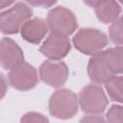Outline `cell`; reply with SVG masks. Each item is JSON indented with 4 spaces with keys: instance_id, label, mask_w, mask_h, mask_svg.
Masks as SVG:
<instances>
[{
    "instance_id": "cell-6",
    "label": "cell",
    "mask_w": 123,
    "mask_h": 123,
    "mask_svg": "<svg viewBox=\"0 0 123 123\" xmlns=\"http://www.w3.org/2000/svg\"><path fill=\"white\" fill-rule=\"evenodd\" d=\"M37 69L25 62L12 68L9 72L11 86L18 90L25 91L34 88L37 84Z\"/></svg>"
},
{
    "instance_id": "cell-1",
    "label": "cell",
    "mask_w": 123,
    "mask_h": 123,
    "mask_svg": "<svg viewBox=\"0 0 123 123\" xmlns=\"http://www.w3.org/2000/svg\"><path fill=\"white\" fill-rule=\"evenodd\" d=\"M48 108L52 116L59 119H69L79 111V99L73 91L61 88L51 95Z\"/></svg>"
},
{
    "instance_id": "cell-17",
    "label": "cell",
    "mask_w": 123,
    "mask_h": 123,
    "mask_svg": "<svg viewBox=\"0 0 123 123\" xmlns=\"http://www.w3.org/2000/svg\"><path fill=\"white\" fill-rule=\"evenodd\" d=\"M48 118L41 113L31 111L27 112L21 118V122H48Z\"/></svg>"
},
{
    "instance_id": "cell-15",
    "label": "cell",
    "mask_w": 123,
    "mask_h": 123,
    "mask_svg": "<svg viewBox=\"0 0 123 123\" xmlns=\"http://www.w3.org/2000/svg\"><path fill=\"white\" fill-rule=\"evenodd\" d=\"M109 36L116 45H123V15L115 19L109 29Z\"/></svg>"
},
{
    "instance_id": "cell-4",
    "label": "cell",
    "mask_w": 123,
    "mask_h": 123,
    "mask_svg": "<svg viewBox=\"0 0 123 123\" xmlns=\"http://www.w3.org/2000/svg\"><path fill=\"white\" fill-rule=\"evenodd\" d=\"M46 23L51 34L65 37L73 34L78 26L75 14L70 10L62 6L49 11Z\"/></svg>"
},
{
    "instance_id": "cell-12",
    "label": "cell",
    "mask_w": 123,
    "mask_h": 123,
    "mask_svg": "<svg viewBox=\"0 0 123 123\" xmlns=\"http://www.w3.org/2000/svg\"><path fill=\"white\" fill-rule=\"evenodd\" d=\"M93 7L96 17L103 24L112 23L121 12V7L115 0H98Z\"/></svg>"
},
{
    "instance_id": "cell-23",
    "label": "cell",
    "mask_w": 123,
    "mask_h": 123,
    "mask_svg": "<svg viewBox=\"0 0 123 123\" xmlns=\"http://www.w3.org/2000/svg\"><path fill=\"white\" fill-rule=\"evenodd\" d=\"M118 1H119V2L121 3V4H123V0H118Z\"/></svg>"
},
{
    "instance_id": "cell-22",
    "label": "cell",
    "mask_w": 123,
    "mask_h": 123,
    "mask_svg": "<svg viewBox=\"0 0 123 123\" xmlns=\"http://www.w3.org/2000/svg\"><path fill=\"white\" fill-rule=\"evenodd\" d=\"M86 120H89V121H103V119L101 117H97V118H94V117H90V118H83L81 121H86Z\"/></svg>"
},
{
    "instance_id": "cell-7",
    "label": "cell",
    "mask_w": 123,
    "mask_h": 123,
    "mask_svg": "<svg viewBox=\"0 0 123 123\" xmlns=\"http://www.w3.org/2000/svg\"><path fill=\"white\" fill-rule=\"evenodd\" d=\"M69 75L66 64L62 62H55L46 61L39 67V77L46 85L59 87L65 84Z\"/></svg>"
},
{
    "instance_id": "cell-21",
    "label": "cell",
    "mask_w": 123,
    "mask_h": 123,
    "mask_svg": "<svg viewBox=\"0 0 123 123\" xmlns=\"http://www.w3.org/2000/svg\"><path fill=\"white\" fill-rule=\"evenodd\" d=\"M87 6H89V7H93L94 5H95V3L98 1V0H83Z\"/></svg>"
},
{
    "instance_id": "cell-5",
    "label": "cell",
    "mask_w": 123,
    "mask_h": 123,
    "mask_svg": "<svg viewBox=\"0 0 123 123\" xmlns=\"http://www.w3.org/2000/svg\"><path fill=\"white\" fill-rule=\"evenodd\" d=\"M78 99L82 111L89 115L102 114L109 104L103 88L98 85H87L83 87Z\"/></svg>"
},
{
    "instance_id": "cell-20",
    "label": "cell",
    "mask_w": 123,
    "mask_h": 123,
    "mask_svg": "<svg viewBox=\"0 0 123 123\" xmlns=\"http://www.w3.org/2000/svg\"><path fill=\"white\" fill-rule=\"evenodd\" d=\"M1 79H2V85H3V88H2V94H1V98H3V97H4V95H5V92H6V89L4 88V86H5V77H4V75H3V74H1Z\"/></svg>"
},
{
    "instance_id": "cell-10",
    "label": "cell",
    "mask_w": 123,
    "mask_h": 123,
    "mask_svg": "<svg viewBox=\"0 0 123 123\" xmlns=\"http://www.w3.org/2000/svg\"><path fill=\"white\" fill-rule=\"evenodd\" d=\"M0 62L2 67L6 70H11L24 62L22 49L12 38H2L0 46Z\"/></svg>"
},
{
    "instance_id": "cell-11",
    "label": "cell",
    "mask_w": 123,
    "mask_h": 123,
    "mask_svg": "<svg viewBox=\"0 0 123 123\" xmlns=\"http://www.w3.org/2000/svg\"><path fill=\"white\" fill-rule=\"evenodd\" d=\"M48 32L47 23L41 18L35 17L32 19L27 20L24 25L22 26L20 33L22 37L33 44L39 43Z\"/></svg>"
},
{
    "instance_id": "cell-9",
    "label": "cell",
    "mask_w": 123,
    "mask_h": 123,
    "mask_svg": "<svg viewBox=\"0 0 123 123\" xmlns=\"http://www.w3.org/2000/svg\"><path fill=\"white\" fill-rule=\"evenodd\" d=\"M71 44L65 36L50 34L39 47V51L46 58L52 61L63 59L70 51Z\"/></svg>"
},
{
    "instance_id": "cell-16",
    "label": "cell",
    "mask_w": 123,
    "mask_h": 123,
    "mask_svg": "<svg viewBox=\"0 0 123 123\" xmlns=\"http://www.w3.org/2000/svg\"><path fill=\"white\" fill-rule=\"evenodd\" d=\"M106 120L111 123L123 122V106L112 105L106 113Z\"/></svg>"
},
{
    "instance_id": "cell-18",
    "label": "cell",
    "mask_w": 123,
    "mask_h": 123,
    "mask_svg": "<svg viewBox=\"0 0 123 123\" xmlns=\"http://www.w3.org/2000/svg\"><path fill=\"white\" fill-rule=\"evenodd\" d=\"M28 4L34 7H40V8H50L58 0H25Z\"/></svg>"
},
{
    "instance_id": "cell-3",
    "label": "cell",
    "mask_w": 123,
    "mask_h": 123,
    "mask_svg": "<svg viewBox=\"0 0 123 123\" xmlns=\"http://www.w3.org/2000/svg\"><path fill=\"white\" fill-rule=\"evenodd\" d=\"M33 15V10L23 2H18L11 9L0 14L1 32L5 35H13L21 30L24 23Z\"/></svg>"
},
{
    "instance_id": "cell-2",
    "label": "cell",
    "mask_w": 123,
    "mask_h": 123,
    "mask_svg": "<svg viewBox=\"0 0 123 123\" xmlns=\"http://www.w3.org/2000/svg\"><path fill=\"white\" fill-rule=\"evenodd\" d=\"M109 43L108 37L98 29L82 28L73 37L75 48L83 54L94 55L101 52Z\"/></svg>"
},
{
    "instance_id": "cell-19",
    "label": "cell",
    "mask_w": 123,
    "mask_h": 123,
    "mask_svg": "<svg viewBox=\"0 0 123 123\" xmlns=\"http://www.w3.org/2000/svg\"><path fill=\"white\" fill-rule=\"evenodd\" d=\"M16 0H0V9H5L14 3Z\"/></svg>"
},
{
    "instance_id": "cell-14",
    "label": "cell",
    "mask_w": 123,
    "mask_h": 123,
    "mask_svg": "<svg viewBox=\"0 0 123 123\" xmlns=\"http://www.w3.org/2000/svg\"><path fill=\"white\" fill-rule=\"evenodd\" d=\"M104 53L114 73L123 74V46L109 48Z\"/></svg>"
},
{
    "instance_id": "cell-8",
    "label": "cell",
    "mask_w": 123,
    "mask_h": 123,
    "mask_svg": "<svg viewBox=\"0 0 123 123\" xmlns=\"http://www.w3.org/2000/svg\"><path fill=\"white\" fill-rule=\"evenodd\" d=\"M87 74L89 79L96 84H105L115 75L104 51L92 55L89 59Z\"/></svg>"
},
{
    "instance_id": "cell-13",
    "label": "cell",
    "mask_w": 123,
    "mask_h": 123,
    "mask_svg": "<svg viewBox=\"0 0 123 123\" xmlns=\"http://www.w3.org/2000/svg\"><path fill=\"white\" fill-rule=\"evenodd\" d=\"M106 90L112 101L123 104V76H113L105 83Z\"/></svg>"
}]
</instances>
